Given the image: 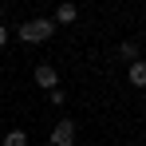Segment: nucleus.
<instances>
[{
    "label": "nucleus",
    "instance_id": "f257e3e1",
    "mask_svg": "<svg viewBox=\"0 0 146 146\" xmlns=\"http://www.w3.org/2000/svg\"><path fill=\"white\" fill-rule=\"evenodd\" d=\"M55 36V20H24L20 24V44H48Z\"/></svg>",
    "mask_w": 146,
    "mask_h": 146
},
{
    "label": "nucleus",
    "instance_id": "f03ea898",
    "mask_svg": "<svg viewBox=\"0 0 146 146\" xmlns=\"http://www.w3.org/2000/svg\"><path fill=\"white\" fill-rule=\"evenodd\" d=\"M51 146H75V122L71 119H59L51 126Z\"/></svg>",
    "mask_w": 146,
    "mask_h": 146
},
{
    "label": "nucleus",
    "instance_id": "7ed1b4c3",
    "mask_svg": "<svg viewBox=\"0 0 146 146\" xmlns=\"http://www.w3.org/2000/svg\"><path fill=\"white\" fill-rule=\"evenodd\" d=\"M36 83H40L44 91H55V87H59V75H55V67H51V63H40V67H36Z\"/></svg>",
    "mask_w": 146,
    "mask_h": 146
},
{
    "label": "nucleus",
    "instance_id": "20e7f679",
    "mask_svg": "<svg viewBox=\"0 0 146 146\" xmlns=\"http://www.w3.org/2000/svg\"><path fill=\"white\" fill-rule=\"evenodd\" d=\"M126 79H130V87H146V59H134L130 71H126Z\"/></svg>",
    "mask_w": 146,
    "mask_h": 146
},
{
    "label": "nucleus",
    "instance_id": "39448f33",
    "mask_svg": "<svg viewBox=\"0 0 146 146\" xmlns=\"http://www.w3.org/2000/svg\"><path fill=\"white\" fill-rule=\"evenodd\" d=\"M75 16H79V8H75L71 0H63V4L55 8V24H75Z\"/></svg>",
    "mask_w": 146,
    "mask_h": 146
},
{
    "label": "nucleus",
    "instance_id": "423d86ee",
    "mask_svg": "<svg viewBox=\"0 0 146 146\" xmlns=\"http://www.w3.org/2000/svg\"><path fill=\"white\" fill-rule=\"evenodd\" d=\"M4 146H28V134L24 130H8L4 134Z\"/></svg>",
    "mask_w": 146,
    "mask_h": 146
},
{
    "label": "nucleus",
    "instance_id": "0eeeda50",
    "mask_svg": "<svg viewBox=\"0 0 146 146\" xmlns=\"http://www.w3.org/2000/svg\"><path fill=\"white\" fill-rule=\"evenodd\" d=\"M119 55H122V59H130V63H134V59H138V44H134V40H126V44L119 48Z\"/></svg>",
    "mask_w": 146,
    "mask_h": 146
},
{
    "label": "nucleus",
    "instance_id": "6e6552de",
    "mask_svg": "<svg viewBox=\"0 0 146 146\" xmlns=\"http://www.w3.org/2000/svg\"><path fill=\"white\" fill-rule=\"evenodd\" d=\"M4 44H8V28L0 24V48H4Z\"/></svg>",
    "mask_w": 146,
    "mask_h": 146
}]
</instances>
